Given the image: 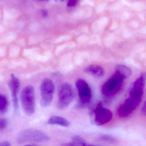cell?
<instances>
[{"instance_id": "1", "label": "cell", "mask_w": 146, "mask_h": 146, "mask_svg": "<svg viewBox=\"0 0 146 146\" xmlns=\"http://www.w3.org/2000/svg\"><path fill=\"white\" fill-rule=\"evenodd\" d=\"M124 79L121 75L115 72L104 84L102 88V93L106 102L111 100L121 91Z\"/></svg>"}, {"instance_id": "2", "label": "cell", "mask_w": 146, "mask_h": 146, "mask_svg": "<svg viewBox=\"0 0 146 146\" xmlns=\"http://www.w3.org/2000/svg\"><path fill=\"white\" fill-rule=\"evenodd\" d=\"M16 140L19 144L45 142L49 138L45 133L35 129H27L21 131L16 136Z\"/></svg>"}, {"instance_id": "3", "label": "cell", "mask_w": 146, "mask_h": 146, "mask_svg": "<svg viewBox=\"0 0 146 146\" xmlns=\"http://www.w3.org/2000/svg\"><path fill=\"white\" fill-rule=\"evenodd\" d=\"M21 105L27 115H32L35 112V98L34 87L31 85L26 86L21 95Z\"/></svg>"}, {"instance_id": "4", "label": "cell", "mask_w": 146, "mask_h": 146, "mask_svg": "<svg viewBox=\"0 0 146 146\" xmlns=\"http://www.w3.org/2000/svg\"><path fill=\"white\" fill-rule=\"evenodd\" d=\"M40 104L43 107H48L53 101L55 91V85L50 79H44L41 85Z\"/></svg>"}, {"instance_id": "5", "label": "cell", "mask_w": 146, "mask_h": 146, "mask_svg": "<svg viewBox=\"0 0 146 146\" xmlns=\"http://www.w3.org/2000/svg\"><path fill=\"white\" fill-rule=\"evenodd\" d=\"M74 98V90L71 85L67 83L62 85L59 88L58 92V109L63 110L67 108L73 101Z\"/></svg>"}, {"instance_id": "6", "label": "cell", "mask_w": 146, "mask_h": 146, "mask_svg": "<svg viewBox=\"0 0 146 146\" xmlns=\"http://www.w3.org/2000/svg\"><path fill=\"white\" fill-rule=\"evenodd\" d=\"M76 85L78 91L79 98V105L84 108L88 105L92 98V91L86 81L81 79L76 81Z\"/></svg>"}, {"instance_id": "7", "label": "cell", "mask_w": 146, "mask_h": 146, "mask_svg": "<svg viewBox=\"0 0 146 146\" xmlns=\"http://www.w3.org/2000/svg\"><path fill=\"white\" fill-rule=\"evenodd\" d=\"M94 122L98 126H102L108 123L112 119L111 111L104 108L101 102L98 103L94 110Z\"/></svg>"}, {"instance_id": "8", "label": "cell", "mask_w": 146, "mask_h": 146, "mask_svg": "<svg viewBox=\"0 0 146 146\" xmlns=\"http://www.w3.org/2000/svg\"><path fill=\"white\" fill-rule=\"evenodd\" d=\"M140 103L138 101L129 97L118 108V115L121 117L128 116L137 109Z\"/></svg>"}, {"instance_id": "9", "label": "cell", "mask_w": 146, "mask_h": 146, "mask_svg": "<svg viewBox=\"0 0 146 146\" xmlns=\"http://www.w3.org/2000/svg\"><path fill=\"white\" fill-rule=\"evenodd\" d=\"M20 86V84L18 78L14 75H11L9 82V86L11 91L14 107L15 111H17L19 108L18 95L19 90Z\"/></svg>"}, {"instance_id": "10", "label": "cell", "mask_w": 146, "mask_h": 146, "mask_svg": "<svg viewBox=\"0 0 146 146\" xmlns=\"http://www.w3.org/2000/svg\"><path fill=\"white\" fill-rule=\"evenodd\" d=\"M84 71L87 73L98 77H102L104 74V69L98 65H89L86 68Z\"/></svg>"}, {"instance_id": "11", "label": "cell", "mask_w": 146, "mask_h": 146, "mask_svg": "<svg viewBox=\"0 0 146 146\" xmlns=\"http://www.w3.org/2000/svg\"><path fill=\"white\" fill-rule=\"evenodd\" d=\"M48 123L50 125H57L63 127H68L69 126V122L66 118L61 117L54 116L49 119Z\"/></svg>"}, {"instance_id": "12", "label": "cell", "mask_w": 146, "mask_h": 146, "mask_svg": "<svg viewBox=\"0 0 146 146\" xmlns=\"http://www.w3.org/2000/svg\"><path fill=\"white\" fill-rule=\"evenodd\" d=\"M115 72L121 75L124 79L129 78L132 75V70L126 66L122 65H117L115 68Z\"/></svg>"}, {"instance_id": "13", "label": "cell", "mask_w": 146, "mask_h": 146, "mask_svg": "<svg viewBox=\"0 0 146 146\" xmlns=\"http://www.w3.org/2000/svg\"><path fill=\"white\" fill-rule=\"evenodd\" d=\"M68 146H87L88 145L86 141L79 135H74L72 138L71 143L66 145Z\"/></svg>"}, {"instance_id": "14", "label": "cell", "mask_w": 146, "mask_h": 146, "mask_svg": "<svg viewBox=\"0 0 146 146\" xmlns=\"http://www.w3.org/2000/svg\"><path fill=\"white\" fill-rule=\"evenodd\" d=\"M8 106V102L6 96L0 93V112L4 113L6 112Z\"/></svg>"}, {"instance_id": "15", "label": "cell", "mask_w": 146, "mask_h": 146, "mask_svg": "<svg viewBox=\"0 0 146 146\" xmlns=\"http://www.w3.org/2000/svg\"><path fill=\"white\" fill-rule=\"evenodd\" d=\"M101 140L104 141H107V142H113V141H115V140L113 139V137L108 136V135L102 136L101 137Z\"/></svg>"}, {"instance_id": "16", "label": "cell", "mask_w": 146, "mask_h": 146, "mask_svg": "<svg viewBox=\"0 0 146 146\" xmlns=\"http://www.w3.org/2000/svg\"><path fill=\"white\" fill-rule=\"evenodd\" d=\"M7 122L4 119H0V130H3L7 127Z\"/></svg>"}, {"instance_id": "17", "label": "cell", "mask_w": 146, "mask_h": 146, "mask_svg": "<svg viewBox=\"0 0 146 146\" xmlns=\"http://www.w3.org/2000/svg\"><path fill=\"white\" fill-rule=\"evenodd\" d=\"M141 113L143 115L146 116V99L143 106H142V109H141Z\"/></svg>"}, {"instance_id": "18", "label": "cell", "mask_w": 146, "mask_h": 146, "mask_svg": "<svg viewBox=\"0 0 146 146\" xmlns=\"http://www.w3.org/2000/svg\"><path fill=\"white\" fill-rule=\"evenodd\" d=\"M10 145V143L7 141H4V142L0 143V146H9Z\"/></svg>"}]
</instances>
